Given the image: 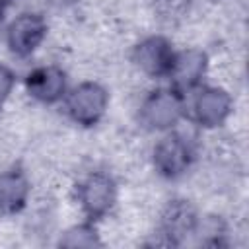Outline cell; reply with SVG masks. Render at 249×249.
<instances>
[{
	"label": "cell",
	"mask_w": 249,
	"mask_h": 249,
	"mask_svg": "<svg viewBox=\"0 0 249 249\" xmlns=\"http://www.w3.org/2000/svg\"><path fill=\"white\" fill-rule=\"evenodd\" d=\"M10 2H12V0H0V10H2V8H4V6H8V4H10Z\"/></svg>",
	"instance_id": "obj_16"
},
{
	"label": "cell",
	"mask_w": 249,
	"mask_h": 249,
	"mask_svg": "<svg viewBox=\"0 0 249 249\" xmlns=\"http://www.w3.org/2000/svg\"><path fill=\"white\" fill-rule=\"evenodd\" d=\"M198 214L185 198H173L165 204L160 218V235L163 245H179L189 235L196 233Z\"/></svg>",
	"instance_id": "obj_4"
},
{
	"label": "cell",
	"mask_w": 249,
	"mask_h": 249,
	"mask_svg": "<svg viewBox=\"0 0 249 249\" xmlns=\"http://www.w3.org/2000/svg\"><path fill=\"white\" fill-rule=\"evenodd\" d=\"M154 167L165 179L181 177L193 163V148L181 134L163 136L154 148Z\"/></svg>",
	"instance_id": "obj_6"
},
{
	"label": "cell",
	"mask_w": 249,
	"mask_h": 249,
	"mask_svg": "<svg viewBox=\"0 0 249 249\" xmlns=\"http://www.w3.org/2000/svg\"><path fill=\"white\" fill-rule=\"evenodd\" d=\"M29 195V183L21 169H8L0 173V212L16 214L19 212Z\"/></svg>",
	"instance_id": "obj_11"
},
{
	"label": "cell",
	"mask_w": 249,
	"mask_h": 249,
	"mask_svg": "<svg viewBox=\"0 0 249 249\" xmlns=\"http://www.w3.org/2000/svg\"><path fill=\"white\" fill-rule=\"evenodd\" d=\"M173 58H175L173 45L161 35H152L142 39L132 51V62L140 72H144L150 78L169 76Z\"/></svg>",
	"instance_id": "obj_5"
},
{
	"label": "cell",
	"mask_w": 249,
	"mask_h": 249,
	"mask_svg": "<svg viewBox=\"0 0 249 249\" xmlns=\"http://www.w3.org/2000/svg\"><path fill=\"white\" fill-rule=\"evenodd\" d=\"M47 35V23L39 14H19L6 31V41L16 56H29L37 51Z\"/></svg>",
	"instance_id": "obj_7"
},
{
	"label": "cell",
	"mask_w": 249,
	"mask_h": 249,
	"mask_svg": "<svg viewBox=\"0 0 249 249\" xmlns=\"http://www.w3.org/2000/svg\"><path fill=\"white\" fill-rule=\"evenodd\" d=\"M206 66H208V56L200 49H187V51L175 53L173 66L169 70L173 89L187 91L198 86L206 74Z\"/></svg>",
	"instance_id": "obj_8"
},
{
	"label": "cell",
	"mask_w": 249,
	"mask_h": 249,
	"mask_svg": "<svg viewBox=\"0 0 249 249\" xmlns=\"http://www.w3.org/2000/svg\"><path fill=\"white\" fill-rule=\"evenodd\" d=\"M60 245L62 247H99L101 241L97 237V231L95 228H91L89 224H80V226H74L72 230H68L64 233V237L60 239Z\"/></svg>",
	"instance_id": "obj_13"
},
{
	"label": "cell",
	"mask_w": 249,
	"mask_h": 249,
	"mask_svg": "<svg viewBox=\"0 0 249 249\" xmlns=\"http://www.w3.org/2000/svg\"><path fill=\"white\" fill-rule=\"evenodd\" d=\"M117 200V185L111 175L103 171L89 173L78 185V202L84 214L91 220L103 218Z\"/></svg>",
	"instance_id": "obj_3"
},
{
	"label": "cell",
	"mask_w": 249,
	"mask_h": 249,
	"mask_svg": "<svg viewBox=\"0 0 249 249\" xmlns=\"http://www.w3.org/2000/svg\"><path fill=\"white\" fill-rule=\"evenodd\" d=\"M12 88H14V72L8 66L0 64V109L6 103V99L10 97Z\"/></svg>",
	"instance_id": "obj_15"
},
{
	"label": "cell",
	"mask_w": 249,
	"mask_h": 249,
	"mask_svg": "<svg viewBox=\"0 0 249 249\" xmlns=\"http://www.w3.org/2000/svg\"><path fill=\"white\" fill-rule=\"evenodd\" d=\"M107 101H109V95L105 88H101L95 82H84L68 93L66 113L76 124L93 126L105 115Z\"/></svg>",
	"instance_id": "obj_1"
},
{
	"label": "cell",
	"mask_w": 249,
	"mask_h": 249,
	"mask_svg": "<svg viewBox=\"0 0 249 249\" xmlns=\"http://www.w3.org/2000/svg\"><path fill=\"white\" fill-rule=\"evenodd\" d=\"M191 6H193V0H152V10L156 18L167 25H173L185 19Z\"/></svg>",
	"instance_id": "obj_12"
},
{
	"label": "cell",
	"mask_w": 249,
	"mask_h": 249,
	"mask_svg": "<svg viewBox=\"0 0 249 249\" xmlns=\"http://www.w3.org/2000/svg\"><path fill=\"white\" fill-rule=\"evenodd\" d=\"M27 93L41 103H56L66 93V74L58 66H41L25 78Z\"/></svg>",
	"instance_id": "obj_10"
},
{
	"label": "cell",
	"mask_w": 249,
	"mask_h": 249,
	"mask_svg": "<svg viewBox=\"0 0 249 249\" xmlns=\"http://www.w3.org/2000/svg\"><path fill=\"white\" fill-rule=\"evenodd\" d=\"M2 25H4V19H2V10H0V35H2Z\"/></svg>",
	"instance_id": "obj_17"
},
{
	"label": "cell",
	"mask_w": 249,
	"mask_h": 249,
	"mask_svg": "<svg viewBox=\"0 0 249 249\" xmlns=\"http://www.w3.org/2000/svg\"><path fill=\"white\" fill-rule=\"evenodd\" d=\"M230 111H231V97L222 88H204L202 91H198L193 103L195 121L204 128L222 124L230 115Z\"/></svg>",
	"instance_id": "obj_9"
},
{
	"label": "cell",
	"mask_w": 249,
	"mask_h": 249,
	"mask_svg": "<svg viewBox=\"0 0 249 249\" xmlns=\"http://www.w3.org/2000/svg\"><path fill=\"white\" fill-rule=\"evenodd\" d=\"M183 97L177 89H156L140 107V121L152 130H167L183 117Z\"/></svg>",
	"instance_id": "obj_2"
},
{
	"label": "cell",
	"mask_w": 249,
	"mask_h": 249,
	"mask_svg": "<svg viewBox=\"0 0 249 249\" xmlns=\"http://www.w3.org/2000/svg\"><path fill=\"white\" fill-rule=\"evenodd\" d=\"M202 231L206 233V237L202 239L204 245H222V235H224V226L218 218H208L202 224Z\"/></svg>",
	"instance_id": "obj_14"
}]
</instances>
